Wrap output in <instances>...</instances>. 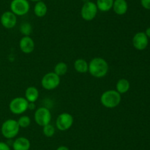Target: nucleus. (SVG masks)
Masks as SVG:
<instances>
[{
	"label": "nucleus",
	"mask_w": 150,
	"mask_h": 150,
	"mask_svg": "<svg viewBox=\"0 0 150 150\" xmlns=\"http://www.w3.org/2000/svg\"><path fill=\"white\" fill-rule=\"evenodd\" d=\"M109 70V66L106 60L103 57H94L89 63V70L91 75L96 78L105 76Z\"/></svg>",
	"instance_id": "f257e3e1"
},
{
	"label": "nucleus",
	"mask_w": 150,
	"mask_h": 150,
	"mask_svg": "<svg viewBox=\"0 0 150 150\" xmlns=\"http://www.w3.org/2000/svg\"><path fill=\"white\" fill-rule=\"evenodd\" d=\"M121 94L116 90H108L103 93L100 96L101 104L106 108L112 109L117 107L121 102Z\"/></svg>",
	"instance_id": "f03ea898"
},
{
	"label": "nucleus",
	"mask_w": 150,
	"mask_h": 150,
	"mask_svg": "<svg viewBox=\"0 0 150 150\" xmlns=\"http://www.w3.org/2000/svg\"><path fill=\"white\" fill-rule=\"evenodd\" d=\"M20 130L18 121L15 119H7L3 122L1 127V132L7 139H13L16 137Z\"/></svg>",
	"instance_id": "7ed1b4c3"
},
{
	"label": "nucleus",
	"mask_w": 150,
	"mask_h": 150,
	"mask_svg": "<svg viewBox=\"0 0 150 150\" xmlns=\"http://www.w3.org/2000/svg\"><path fill=\"white\" fill-rule=\"evenodd\" d=\"M29 101L25 97H16L10 101L9 108L10 112L15 115H21L28 110Z\"/></svg>",
	"instance_id": "20e7f679"
},
{
	"label": "nucleus",
	"mask_w": 150,
	"mask_h": 150,
	"mask_svg": "<svg viewBox=\"0 0 150 150\" xmlns=\"http://www.w3.org/2000/svg\"><path fill=\"white\" fill-rule=\"evenodd\" d=\"M61 79L54 72H48L42 76L41 79V85L42 88L48 91L56 89L59 85Z\"/></svg>",
	"instance_id": "39448f33"
},
{
	"label": "nucleus",
	"mask_w": 150,
	"mask_h": 150,
	"mask_svg": "<svg viewBox=\"0 0 150 150\" xmlns=\"http://www.w3.org/2000/svg\"><path fill=\"white\" fill-rule=\"evenodd\" d=\"M34 118L37 124L40 126H44L51 122V113L47 107H40L35 110Z\"/></svg>",
	"instance_id": "423d86ee"
},
{
	"label": "nucleus",
	"mask_w": 150,
	"mask_h": 150,
	"mask_svg": "<svg viewBox=\"0 0 150 150\" xmlns=\"http://www.w3.org/2000/svg\"><path fill=\"white\" fill-rule=\"evenodd\" d=\"M30 9L28 0H12L10 3V11L16 16H22L27 14Z\"/></svg>",
	"instance_id": "0eeeda50"
},
{
	"label": "nucleus",
	"mask_w": 150,
	"mask_h": 150,
	"mask_svg": "<svg viewBox=\"0 0 150 150\" xmlns=\"http://www.w3.org/2000/svg\"><path fill=\"white\" fill-rule=\"evenodd\" d=\"M98 9L96 3L93 1H87L83 4L81 10V16L83 20L86 21H92L98 14Z\"/></svg>",
	"instance_id": "6e6552de"
},
{
	"label": "nucleus",
	"mask_w": 150,
	"mask_h": 150,
	"mask_svg": "<svg viewBox=\"0 0 150 150\" xmlns=\"http://www.w3.org/2000/svg\"><path fill=\"white\" fill-rule=\"evenodd\" d=\"M73 116L69 113H62L59 114L56 121V126L60 131L68 130L73 124Z\"/></svg>",
	"instance_id": "1a4fd4ad"
},
{
	"label": "nucleus",
	"mask_w": 150,
	"mask_h": 150,
	"mask_svg": "<svg viewBox=\"0 0 150 150\" xmlns=\"http://www.w3.org/2000/svg\"><path fill=\"white\" fill-rule=\"evenodd\" d=\"M1 25L6 29H12L17 23V16L11 11H5L0 18Z\"/></svg>",
	"instance_id": "9d476101"
},
{
	"label": "nucleus",
	"mask_w": 150,
	"mask_h": 150,
	"mask_svg": "<svg viewBox=\"0 0 150 150\" xmlns=\"http://www.w3.org/2000/svg\"><path fill=\"white\" fill-rule=\"evenodd\" d=\"M149 41L148 37L145 34V32H137L133 38V45L135 49L137 50L145 49L147 47Z\"/></svg>",
	"instance_id": "9b49d317"
},
{
	"label": "nucleus",
	"mask_w": 150,
	"mask_h": 150,
	"mask_svg": "<svg viewBox=\"0 0 150 150\" xmlns=\"http://www.w3.org/2000/svg\"><path fill=\"white\" fill-rule=\"evenodd\" d=\"M35 44L30 36H23L19 41V48L24 54H30L34 51Z\"/></svg>",
	"instance_id": "f8f14e48"
},
{
	"label": "nucleus",
	"mask_w": 150,
	"mask_h": 150,
	"mask_svg": "<svg viewBox=\"0 0 150 150\" xmlns=\"http://www.w3.org/2000/svg\"><path fill=\"white\" fill-rule=\"evenodd\" d=\"M12 146L13 150H29L31 143L26 137H19L13 141Z\"/></svg>",
	"instance_id": "ddd939ff"
},
{
	"label": "nucleus",
	"mask_w": 150,
	"mask_h": 150,
	"mask_svg": "<svg viewBox=\"0 0 150 150\" xmlns=\"http://www.w3.org/2000/svg\"><path fill=\"white\" fill-rule=\"evenodd\" d=\"M112 9L116 14L122 16L127 13L128 4L126 0H114Z\"/></svg>",
	"instance_id": "4468645a"
},
{
	"label": "nucleus",
	"mask_w": 150,
	"mask_h": 150,
	"mask_svg": "<svg viewBox=\"0 0 150 150\" xmlns=\"http://www.w3.org/2000/svg\"><path fill=\"white\" fill-rule=\"evenodd\" d=\"M40 96L39 91L36 87L29 86L25 91V98L29 102H35Z\"/></svg>",
	"instance_id": "2eb2a0df"
},
{
	"label": "nucleus",
	"mask_w": 150,
	"mask_h": 150,
	"mask_svg": "<svg viewBox=\"0 0 150 150\" xmlns=\"http://www.w3.org/2000/svg\"><path fill=\"white\" fill-rule=\"evenodd\" d=\"M47 12H48V7L44 1H39L36 2L35 7H34V13L37 17H44L46 15Z\"/></svg>",
	"instance_id": "dca6fc26"
},
{
	"label": "nucleus",
	"mask_w": 150,
	"mask_h": 150,
	"mask_svg": "<svg viewBox=\"0 0 150 150\" xmlns=\"http://www.w3.org/2000/svg\"><path fill=\"white\" fill-rule=\"evenodd\" d=\"M130 87V84L127 79L122 78L117 81L116 84V91L120 94H124L129 91Z\"/></svg>",
	"instance_id": "f3484780"
},
{
	"label": "nucleus",
	"mask_w": 150,
	"mask_h": 150,
	"mask_svg": "<svg viewBox=\"0 0 150 150\" xmlns=\"http://www.w3.org/2000/svg\"><path fill=\"white\" fill-rule=\"evenodd\" d=\"M74 69L79 73H86L89 70V63L84 59L79 58L74 62Z\"/></svg>",
	"instance_id": "a211bd4d"
},
{
	"label": "nucleus",
	"mask_w": 150,
	"mask_h": 150,
	"mask_svg": "<svg viewBox=\"0 0 150 150\" xmlns=\"http://www.w3.org/2000/svg\"><path fill=\"white\" fill-rule=\"evenodd\" d=\"M114 0H97L96 5L101 12H108L112 9Z\"/></svg>",
	"instance_id": "6ab92c4d"
},
{
	"label": "nucleus",
	"mask_w": 150,
	"mask_h": 150,
	"mask_svg": "<svg viewBox=\"0 0 150 150\" xmlns=\"http://www.w3.org/2000/svg\"><path fill=\"white\" fill-rule=\"evenodd\" d=\"M68 70V67L67 65L64 62H59V63H57L56 66H54V72L57 74L58 76H64Z\"/></svg>",
	"instance_id": "aec40b11"
},
{
	"label": "nucleus",
	"mask_w": 150,
	"mask_h": 150,
	"mask_svg": "<svg viewBox=\"0 0 150 150\" xmlns=\"http://www.w3.org/2000/svg\"><path fill=\"white\" fill-rule=\"evenodd\" d=\"M21 33L23 34V36H29L32 32V26L31 24L28 22H23L21 24L19 28Z\"/></svg>",
	"instance_id": "412c9836"
},
{
	"label": "nucleus",
	"mask_w": 150,
	"mask_h": 150,
	"mask_svg": "<svg viewBox=\"0 0 150 150\" xmlns=\"http://www.w3.org/2000/svg\"><path fill=\"white\" fill-rule=\"evenodd\" d=\"M42 133L48 138L53 137L55 134V127L51 124H48L42 126Z\"/></svg>",
	"instance_id": "4be33fe9"
},
{
	"label": "nucleus",
	"mask_w": 150,
	"mask_h": 150,
	"mask_svg": "<svg viewBox=\"0 0 150 150\" xmlns=\"http://www.w3.org/2000/svg\"><path fill=\"white\" fill-rule=\"evenodd\" d=\"M17 121L20 128H26L30 125L31 119L27 116H22L19 118Z\"/></svg>",
	"instance_id": "5701e85b"
},
{
	"label": "nucleus",
	"mask_w": 150,
	"mask_h": 150,
	"mask_svg": "<svg viewBox=\"0 0 150 150\" xmlns=\"http://www.w3.org/2000/svg\"><path fill=\"white\" fill-rule=\"evenodd\" d=\"M142 7L146 10H150V0H141Z\"/></svg>",
	"instance_id": "b1692460"
},
{
	"label": "nucleus",
	"mask_w": 150,
	"mask_h": 150,
	"mask_svg": "<svg viewBox=\"0 0 150 150\" xmlns=\"http://www.w3.org/2000/svg\"><path fill=\"white\" fill-rule=\"evenodd\" d=\"M0 150H10V147L7 143L0 141Z\"/></svg>",
	"instance_id": "393cba45"
},
{
	"label": "nucleus",
	"mask_w": 150,
	"mask_h": 150,
	"mask_svg": "<svg viewBox=\"0 0 150 150\" xmlns=\"http://www.w3.org/2000/svg\"><path fill=\"white\" fill-rule=\"evenodd\" d=\"M35 109V102H29L28 104V110H33Z\"/></svg>",
	"instance_id": "a878e982"
},
{
	"label": "nucleus",
	"mask_w": 150,
	"mask_h": 150,
	"mask_svg": "<svg viewBox=\"0 0 150 150\" xmlns=\"http://www.w3.org/2000/svg\"><path fill=\"white\" fill-rule=\"evenodd\" d=\"M57 150H70V149H69L68 147L66 146H59L58 148L57 149Z\"/></svg>",
	"instance_id": "bb28decb"
},
{
	"label": "nucleus",
	"mask_w": 150,
	"mask_h": 150,
	"mask_svg": "<svg viewBox=\"0 0 150 150\" xmlns=\"http://www.w3.org/2000/svg\"><path fill=\"white\" fill-rule=\"evenodd\" d=\"M145 34H146V36H147L148 38H150V27L147 28V29H146V32H145Z\"/></svg>",
	"instance_id": "cd10ccee"
},
{
	"label": "nucleus",
	"mask_w": 150,
	"mask_h": 150,
	"mask_svg": "<svg viewBox=\"0 0 150 150\" xmlns=\"http://www.w3.org/2000/svg\"><path fill=\"white\" fill-rule=\"evenodd\" d=\"M29 1H35V2H38V1H42V0H29Z\"/></svg>",
	"instance_id": "c85d7f7f"
},
{
	"label": "nucleus",
	"mask_w": 150,
	"mask_h": 150,
	"mask_svg": "<svg viewBox=\"0 0 150 150\" xmlns=\"http://www.w3.org/2000/svg\"><path fill=\"white\" fill-rule=\"evenodd\" d=\"M82 1H83V2H87V1H90V0H82Z\"/></svg>",
	"instance_id": "c756f323"
}]
</instances>
